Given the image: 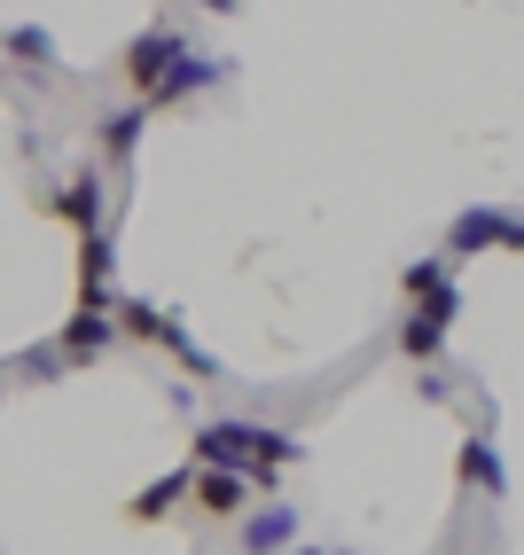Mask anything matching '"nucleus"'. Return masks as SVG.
<instances>
[{
  "label": "nucleus",
  "mask_w": 524,
  "mask_h": 555,
  "mask_svg": "<svg viewBox=\"0 0 524 555\" xmlns=\"http://www.w3.org/2000/svg\"><path fill=\"white\" fill-rule=\"evenodd\" d=\"M189 462H204V469H243V477H251V493H274V486H282V469L306 462V438L282 430V423L219 415V423H196Z\"/></svg>",
  "instance_id": "obj_1"
},
{
  "label": "nucleus",
  "mask_w": 524,
  "mask_h": 555,
  "mask_svg": "<svg viewBox=\"0 0 524 555\" xmlns=\"http://www.w3.org/2000/svg\"><path fill=\"white\" fill-rule=\"evenodd\" d=\"M477 250H501V258H516L524 250V228H516V211L509 204H462L455 211V228H446V258H477Z\"/></svg>",
  "instance_id": "obj_2"
},
{
  "label": "nucleus",
  "mask_w": 524,
  "mask_h": 555,
  "mask_svg": "<svg viewBox=\"0 0 524 555\" xmlns=\"http://www.w3.org/2000/svg\"><path fill=\"white\" fill-rule=\"evenodd\" d=\"M228 79H235V63H228V55H204V48L189 40V48H180V55L165 63V79L149 87L141 102H149V109H189L196 94H212V87H228Z\"/></svg>",
  "instance_id": "obj_3"
},
{
  "label": "nucleus",
  "mask_w": 524,
  "mask_h": 555,
  "mask_svg": "<svg viewBox=\"0 0 524 555\" xmlns=\"http://www.w3.org/2000/svg\"><path fill=\"white\" fill-rule=\"evenodd\" d=\"M455 313H462V289H455V282L423 289L416 313H407V328H399V352L416 360V367H431V360L446 352V337H455Z\"/></svg>",
  "instance_id": "obj_4"
},
{
  "label": "nucleus",
  "mask_w": 524,
  "mask_h": 555,
  "mask_svg": "<svg viewBox=\"0 0 524 555\" xmlns=\"http://www.w3.org/2000/svg\"><path fill=\"white\" fill-rule=\"evenodd\" d=\"M189 48V31H180V16H157V24H141L133 40H126V55H118V79L133 87V94H149L165 79V63Z\"/></svg>",
  "instance_id": "obj_5"
},
{
  "label": "nucleus",
  "mask_w": 524,
  "mask_h": 555,
  "mask_svg": "<svg viewBox=\"0 0 524 555\" xmlns=\"http://www.w3.org/2000/svg\"><path fill=\"white\" fill-rule=\"evenodd\" d=\"M48 211L63 219L71 235H87V228H102V219H118V204H110V172H102V165H79L71 180H55V189H48Z\"/></svg>",
  "instance_id": "obj_6"
},
{
  "label": "nucleus",
  "mask_w": 524,
  "mask_h": 555,
  "mask_svg": "<svg viewBox=\"0 0 524 555\" xmlns=\"http://www.w3.org/2000/svg\"><path fill=\"white\" fill-rule=\"evenodd\" d=\"M48 345L63 352V367H87L102 352H118V321H110V306H71V321H55Z\"/></svg>",
  "instance_id": "obj_7"
},
{
  "label": "nucleus",
  "mask_w": 524,
  "mask_h": 555,
  "mask_svg": "<svg viewBox=\"0 0 524 555\" xmlns=\"http://www.w3.org/2000/svg\"><path fill=\"white\" fill-rule=\"evenodd\" d=\"M297 525H306V516H297L290 501H274V493H258L243 516H235V547L243 555H282L290 540H297Z\"/></svg>",
  "instance_id": "obj_8"
},
{
  "label": "nucleus",
  "mask_w": 524,
  "mask_h": 555,
  "mask_svg": "<svg viewBox=\"0 0 524 555\" xmlns=\"http://www.w3.org/2000/svg\"><path fill=\"white\" fill-rule=\"evenodd\" d=\"M110 289H118V219L79 235V306H110Z\"/></svg>",
  "instance_id": "obj_9"
},
{
  "label": "nucleus",
  "mask_w": 524,
  "mask_h": 555,
  "mask_svg": "<svg viewBox=\"0 0 524 555\" xmlns=\"http://www.w3.org/2000/svg\"><path fill=\"white\" fill-rule=\"evenodd\" d=\"M455 469H462V493H477V501H509V462H501V447H494V430H462Z\"/></svg>",
  "instance_id": "obj_10"
},
{
  "label": "nucleus",
  "mask_w": 524,
  "mask_h": 555,
  "mask_svg": "<svg viewBox=\"0 0 524 555\" xmlns=\"http://www.w3.org/2000/svg\"><path fill=\"white\" fill-rule=\"evenodd\" d=\"M258 493H251V477L243 469H189V508H204V516H219V525H235V516L251 508Z\"/></svg>",
  "instance_id": "obj_11"
},
{
  "label": "nucleus",
  "mask_w": 524,
  "mask_h": 555,
  "mask_svg": "<svg viewBox=\"0 0 524 555\" xmlns=\"http://www.w3.org/2000/svg\"><path fill=\"white\" fill-rule=\"evenodd\" d=\"M157 118V109H149L141 94L126 102V109H102L94 118V165H133V150H141V126Z\"/></svg>",
  "instance_id": "obj_12"
},
{
  "label": "nucleus",
  "mask_w": 524,
  "mask_h": 555,
  "mask_svg": "<svg viewBox=\"0 0 524 555\" xmlns=\"http://www.w3.org/2000/svg\"><path fill=\"white\" fill-rule=\"evenodd\" d=\"M189 469H196V462H180V469H165V477H149V486L126 501V516H133V525H165L172 508H189Z\"/></svg>",
  "instance_id": "obj_13"
},
{
  "label": "nucleus",
  "mask_w": 524,
  "mask_h": 555,
  "mask_svg": "<svg viewBox=\"0 0 524 555\" xmlns=\"http://www.w3.org/2000/svg\"><path fill=\"white\" fill-rule=\"evenodd\" d=\"M0 55L24 63V70H63V40L48 24H9V31H0Z\"/></svg>",
  "instance_id": "obj_14"
},
{
  "label": "nucleus",
  "mask_w": 524,
  "mask_h": 555,
  "mask_svg": "<svg viewBox=\"0 0 524 555\" xmlns=\"http://www.w3.org/2000/svg\"><path fill=\"white\" fill-rule=\"evenodd\" d=\"M149 345H157L165 360H180V367H189L196 384H219V360H212V352H204V345L189 337V321H180V313H165V321H157V337H149Z\"/></svg>",
  "instance_id": "obj_15"
},
{
  "label": "nucleus",
  "mask_w": 524,
  "mask_h": 555,
  "mask_svg": "<svg viewBox=\"0 0 524 555\" xmlns=\"http://www.w3.org/2000/svg\"><path fill=\"white\" fill-rule=\"evenodd\" d=\"M438 282H455V258H446V250H438V258H416V267L399 274L407 298H423V289H438Z\"/></svg>",
  "instance_id": "obj_16"
},
{
  "label": "nucleus",
  "mask_w": 524,
  "mask_h": 555,
  "mask_svg": "<svg viewBox=\"0 0 524 555\" xmlns=\"http://www.w3.org/2000/svg\"><path fill=\"white\" fill-rule=\"evenodd\" d=\"M282 555H329V547H297V540H290V547H282Z\"/></svg>",
  "instance_id": "obj_17"
}]
</instances>
